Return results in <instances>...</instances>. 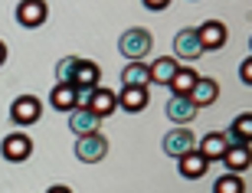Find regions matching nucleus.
Returning a JSON list of instances; mask_svg holds the SVG:
<instances>
[{
  "mask_svg": "<svg viewBox=\"0 0 252 193\" xmlns=\"http://www.w3.org/2000/svg\"><path fill=\"white\" fill-rule=\"evenodd\" d=\"M151 49H154V36H151V30H144V27L125 30L122 39H118V53H122L125 59H131V63H144L151 56Z\"/></svg>",
  "mask_w": 252,
  "mask_h": 193,
  "instance_id": "obj_1",
  "label": "nucleus"
},
{
  "mask_svg": "<svg viewBox=\"0 0 252 193\" xmlns=\"http://www.w3.org/2000/svg\"><path fill=\"white\" fill-rule=\"evenodd\" d=\"M105 154H108V138H105L102 131L82 134V138L75 141V157L82 164H98V161H105Z\"/></svg>",
  "mask_w": 252,
  "mask_h": 193,
  "instance_id": "obj_2",
  "label": "nucleus"
},
{
  "mask_svg": "<svg viewBox=\"0 0 252 193\" xmlns=\"http://www.w3.org/2000/svg\"><path fill=\"white\" fill-rule=\"evenodd\" d=\"M196 111H200V108L190 101V95H170L167 105H164V115H167V121H174L177 128H187V125H193Z\"/></svg>",
  "mask_w": 252,
  "mask_h": 193,
  "instance_id": "obj_3",
  "label": "nucleus"
},
{
  "mask_svg": "<svg viewBox=\"0 0 252 193\" xmlns=\"http://www.w3.org/2000/svg\"><path fill=\"white\" fill-rule=\"evenodd\" d=\"M30 154H33V141H30V134H23V131H13V134H7V138L0 141V157L10 161V164H20V161H27Z\"/></svg>",
  "mask_w": 252,
  "mask_h": 193,
  "instance_id": "obj_4",
  "label": "nucleus"
},
{
  "mask_svg": "<svg viewBox=\"0 0 252 193\" xmlns=\"http://www.w3.org/2000/svg\"><path fill=\"white\" fill-rule=\"evenodd\" d=\"M10 118L17 121V125H36L39 118H43V101L36 98V95H20L13 105H10Z\"/></svg>",
  "mask_w": 252,
  "mask_h": 193,
  "instance_id": "obj_5",
  "label": "nucleus"
},
{
  "mask_svg": "<svg viewBox=\"0 0 252 193\" xmlns=\"http://www.w3.org/2000/svg\"><path fill=\"white\" fill-rule=\"evenodd\" d=\"M49 17V3L46 0H20L17 3V23L27 30H36L43 27Z\"/></svg>",
  "mask_w": 252,
  "mask_h": 193,
  "instance_id": "obj_6",
  "label": "nucleus"
},
{
  "mask_svg": "<svg viewBox=\"0 0 252 193\" xmlns=\"http://www.w3.org/2000/svg\"><path fill=\"white\" fill-rule=\"evenodd\" d=\"M200 56H203V46L196 39V30L193 27L180 30L177 36H174V59H184V65H187V63H196Z\"/></svg>",
  "mask_w": 252,
  "mask_h": 193,
  "instance_id": "obj_7",
  "label": "nucleus"
},
{
  "mask_svg": "<svg viewBox=\"0 0 252 193\" xmlns=\"http://www.w3.org/2000/svg\"><path fill=\"white\" fill-rule=\"evenodd\" d=\"M190 151H196V138L190 128H174L164 134V154L167 157H184Z\"/></svg>",
  "mask_w": 252,
  "mask_h": 193,
  "instance_id": "obj_8",
  "label": "nucleus"
},
{
  "mask_svg": "<svg viewBox=\"0 0 252 193\" xmlns=\"http://www.w3.org/2000/svg\"><path fill=\"white\" fill-rule=\"evenodd\" d=\"M196 39H200V46L206 49H223L226 39H229V30H226V23H220V20H206L203 27H196Z\"/></svg>",
  "mask_w": 252,
  "mask_h": 193,
  "instance_id": "obj_9",
  "label": "nucleus"
},
{
  "mask_svg": "<svg viewBox=\"0 0 252 193\" xmlns=\"http://www.w3.org/2000/svg\"><path fill=\"white\" fill-rule=\"evenodd\" d=\"M229 144H233V141H229L226 131H210L206 138L196 141V151H200L206 161H223V154L229 151Z\"/></svg>",
  "mask_w": 252,
  "mask_h": 193,
  "instance_id": "obj_10",
  "label": "nucleus"
},
{
  "mask_svg": "<svg viewBox=\"0 0 252 193\" xmlns=\"http://www.w3.org/2000/svg\"><path fill=\"white\" fill-rule=\"evenodd\" d=\"M85 108L92 111L95 118H108V115H115V108H118V95L112 92V89H92V95H89V105Z\"/></svg>",
  "mask_w": 252,
  "mask_h": 193,
  "instance_id": "obj_11",
  "label": "nucleus"
},
{
  "mask_svg": "<svg viewBox=\"0 0 252 193\" xmlns=\"http://www.w3.org/2000/svg\"><path fill=\"white\" fill-rule=\"evenodd\" d=\"M216 98H220V82H216V79L200 75V79H196V85L190 89V101H193L196 108H206V105H213Z\"/></svg>",
  "mask_w": 252,
  "mask_h": 193,
  "instance_id": "obj_12",
  "label": "nucleus"
},
{
  "mask_svg": "<svg viewBox=\"0 0 252 193\" xmlns=\"http://www.w3.org/2000/svg\"><path fill=\"white\" fill-rule=\"evenodd\" d=\"M177 170L180 177H187V180H200V177H206V170H210V161H206L200 151H190V154L177 157Z\"/></svg>",
  "mask_w": 252,
  "mask_h": 193,
  "instance_id": "obj_13",
  "label": "nucleus"
},
{
  "mask_svg": "<svg viewBox=\"0 0 252 193\" xmlns=\"http://www.w3.org/2000/svg\"><path fill=\"white\" fill-rule=\"evenodd\" d=\"M102 125V118H95L89 108H72L69 111V128H72L75 138H82V134H95Z\"/></svg>",
  "mask_w": 252,
  "mask_h": 193,
  "instance_id": "obj_14",
  "label": "nucleus"
},
{
  "mask_svg": "<svg viewBox=\"0 0 252 193\" xmlns=\"http://www.w3.org/2000/svg\"><path fill=\"white\" fill-rule=\"evenodd\" d=\"M49 105H53L56 111H65V115H69L72 108H79V89H75V85L56 82V89L49 92Z\"/></svg>",
  "mask_w": 252,
  "mask_h": 193,
  "instance_id": "obj_15",
  "label": "nucleus"
},
{
  "mask_svg": "<svg viewBox=\"0 0 252 193\" xmlns=\"http://www.w3.org/2000/svg\"><path fill=\"white\" fill-rule=\"evenodd\" d=\"M148 101H151V92H148V89H131V85H125L122 92H118V108L131 111V115L144 111V108H148Z\"/></svg>",
  "mask_w": 252,
  "mask_h": 193,
  "instance_id": "obj_16",
  "label": "nucleus"
},
{
  "mask_svg": "<svg viewBox=\"0 0 252 193\" xmlns=\"http://www.w3.org/2000/svg\"><path fill=\"white\" fill-rule=\"evenodd\" d=\"M177 69H180V63L174 56H160V59L148 63V72H151V82L154 85H170V79H174Z\"/></svg>",
  "mask_w": 252,
  "mask_h": 193,
  "instance_id": "obj_17",
  "label": "nucleus"
},
{
  "mask_svg": "<svg viewBox=\"0 0 252 193\" xmlns=\"http://www.w3.org/2000/svg\"><path fill=\"white\" fill-rule=\"evenodd\" d=\"M98 82H102V69H98V63H92V59H79V69H75L72 85L75 89H98Z\"/></svg>",
  "mask_w": 252,
  "mask_h": 193,
  "instance_id": "obj_18",
  "label": "nucleus"
},
{
  "mask_svg": "<svg viewBox=\"0 0 252 193\" xmlns=\"http://www.w3.org/2000/svg\"><path fill=\"white\" fill-rule=\"evenodd\" d=\"M223 164L229 167V174H243V170H249V141L229 144V151L223 154Z\"/></svg>",
  "mask_w": 252,
  "mask_h": 193,
  "instance_id": "obj_19",
  "label": "nucleus"
},
{
  "mask_svg": "<svg viewBox=\"0 0 252 193\" xmlns=\"http://www.w3.org/2000/svg\"><path fill=\"white\" fill-rule=\"evenodd\" d=\"M196 79H200V75H196L193 65H184V63H180V69L174 72V79H170L167 89H170L174 95H190V89L196 85Z\"/></svg>",
  "mask_w": 252,
  "mask_h": 193,
  "instance_id": "obj_20",
  "label": "nucleus"
},
{
  "mask_svg": "<svg viewBox=\"0 0 252 193\" xmlns=\"http://www.w3.org/2000/svg\"><path fill=\"white\" fill-rule=\"evenodd\" d=\"M122 85H131V89H148V85H151L148 63H128V65H125Z\"/></svg>",
  "mask_w": 252,
  "mask_h": 193,
  "instance_id": "obj_21",
  "label": "nucleus"
},
{
  "mask_svg": "<svg viewBox=\"0 0 252 193\" xmlns=\"http://www.w3.org/2000/svg\"><path fill=\"white\" fill-rule=\"evenodd\" d=\"M226 134H229V141H233V144H239V141H249V138H252V115H249V111L236 115L233 128L226 131Z\"/></svg>",
  "mask_w": 252,
  "mask_h": 193,
  "instance_id": "obj_22",
  "label": "nucleus"
},
{
  "mask_svg": "<svg viewBox=\"0 0 252 193\" xmlns=\"http://www.w3.org/2000/svg\"><path fill=\"white\" fill-rule=\"evenodd\" d=\"M213 193H246V184L239 174H223L213 180Z\"/></svg>",
  "mask_w": 252,
  "mask_h": 193,
  "instance_id": "obj_23",
  "label": "nucleus"
},
{
  "mask_svg": "<svg viewBox=\"0 0 252 193\" xmlns=\"http://www.w3.org/2000/svg\"><path fill=\"white\" fill-rule=\"evenodd\" d=\"M75 69H79V56H65V59H59V63H56V82L72 85Z\"/></svg>",
  "mask_w": 252,
  "mask_h": 193,
  "instance_id": "obj_24",
  "label": "nucleus"
},
{
  "mask_svg": "<svg viewBox=\"0 0 252 193\" xmlns=\"http://www.w3.org/2000/svg\"><path fill=\"white\" fill-rule=\"evenodd\" d=\"M239 79H243L246 85L252 82V59H243V65H239Z\"/></svg>",
  "mask_w": 252,
  "mask_h": 193,
  "instance_id": "obj_25",
  "label": "nucleus"
},
{
  "mask_svg": "<svg viewBox=\"0 0 252 193\" xmlns=\"http://www.w3.org/2000/svg\"><path fill=\"white\" fill-rule=\"evenodd\" d=\"M148 10H154V13H160V10H167L170 7V0H141Z\"/></svg>",
  "mask_w": 252,
  "mask_h": 193,
  "instance_id": "obj_26",
  "label": "nucleus"
},
{
  "mask_svg": "<svg viewBox=\"0 0 252 193\" xmlns=\"http://www.w3.org/2000/svg\"><path fill=\"white\" fill-rule=\"evenodd\" d=\"M46 193H72V190H69V187H65V184H56V187H49Z\"/></svg>",
  "mask_w": 252,
  "mask_h": 193,
  "instance_id": "obj_27",
  "label": "nucleus"
},
{
  "mask_svg": "<svg viewBox=\"0 0 252 193\" xmlns=\"http://www.w3.org/2000/svg\"><path fill=\"white\" fill-rule=\"evenodd\" d=\"M7 63V43H3V39H0V65Z\"/></svg>",
  "mask_w": 252,
  "mask_h": 193,
  "instance_id": "obj_28",
  "label": "nucleus"
}]
</instances>
